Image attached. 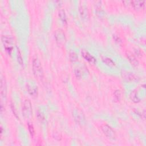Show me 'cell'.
Listing matches in <instances>:
<instances>
[{"mask_svg":"<svg viewBox=\"0 0 146 146\" xmlns=\"http://www.w3.org/2000/svg\"><path fill=\"white\" fill-rule=\"evenodd\" d=\"M81 54L83 58L87 61H88L89 63L92 64H95L96 63V59L92 55H91V54L86 50L82 49L81 50Z\"/></svg>","mask_w":146,"mask_h":146,"instance_id":"cell-9","label":"cell"},{"mask_svg":"<svg viewBox=\"0 0 146 146\" xmlns=\"http://www.w3.org/2000/svg\"><path fill=\"white\" fill-rule=\"evenodd\" d=\"M127 58H128L129 62L133 67H136L138 66L139 61L137 60L136 58L133 54H132L131 52H127Z\"/></svg>","mask_w":146,"mask_h":146,"instance_id":"cell-12","label":"cell"},{"mask_svg":"<svg viewBox=\"0 0 146 146\" xmlns=\"http://www.w3.org/2000/svg\"><path fill=\"white\" fill-rule=\"evenodd\" d=\"M121 74L123 79H124L127 82H135L139 80L138 76L133 72L125 70H122Z\"/></svg>","mask_w":146,"mask_h":146,"instance_id":"cell-5","label":"cell"},{"mask_svg":"<svg viewBox=\"0 0 146 146\" xmlns=\"http://www.w3.org/2000/svg\"><path fill=\"white\" fill-rule=\"evenodd\" d=\"M31 103L29 99H25L22 106V113L25 117H30L32 115Z\"/></svg>","mask_w":146,"mask_h":146,"instance_id":"cell-4","label":"cell"},{"mask_svg":"<svg viewBox=\"0 0 146 146\" xmlns=\"http://www.w3.org/2000/svg\"><path fill=\"white\" fill-rule=\"evenodd\" d=\"M27 126H28L29 131L31 136L32 137H33L34 135V133H35V131H34V127H33V124H31L30 123H28Z\"/></svg>","mask_w":146,"mask_h":146,"instance_id":"cell-19","label":"cell"},{"mask_svg":"<svg viewBox=\"0 0 146 146\" xmlns=\"http://www.w3.org/2000/svg\"><path fill=\"white\" fill-rule=\"evenodd\" d=\"M1 40L6 51L9 54H11L13 51V38L9 35H3Z\"/></svg>","mask_w":146,"mask_h":146,"instance_id":"cell-2","label":"cell"},{"mask_svg":"<svg viewBox=\"0 0 146 146\" xmlns=\"http://www.w3.org/2000/svg\"><path fill=\"white\" fill-rule=\"evenodd\" d=\"M11 108L12 111H13L14 114L15 115V116L17 117H17V112H16V111H15V107H14V106L12 104H11Z\"/></svg>","mask_w":146,"mask_h":146,"instance_id":"cell-23","label":"cell"},{"mask_svg":"<svg viewBox=\"0 0 146 146\" xmlns=\"http://www.w3.org/2000/svg\"><path fill=\"white\" fill-rule=\"evenodd\" d=\"M2 134H3V128H2V127L1 126V137H2Z\"/></svg>","mask_w":146,"mask_h":146,"instance_id":"cell-24","label":"cell"},{"mask_svg":"<svg viewBox=\"0 0 146 146\" xmlns=\"http://www.w3.org/2000/svg\"><path fill=\"white\" fill-rule=\"evenodd\" d=\"M69 58L71 61L76 62L78 59V56L74 51H70L69 53Z\"/></svg>","mask_w":146,"mask_h":146,"instance_id":"cell-18","label":"cell"},{"mask_svg":"<svg viewBox=\"0 0 146 146\" xmlns=\"http://www.w3.org/2000/svg\"><path fill=\"white\" fill-rule=\"evenodd\" d=\"M17 59H18V62H19V64L21 66H23V58L21 52V51L19 50V48L18 47L17 48Z\"/></svg>","mask_w":146,"mask_h":146,"instance_id":"cell-17","label":"cell"},{"mask_svg":"<svg viewBox=\"0 0 146 146\" xmlns=\"http://www.w3.org/2000/svg\"><path fill=\"white\" fill-rule=\"evenodd\" d=\"M36 116H37V117L38 119L40 121H42L43 120H44V114L40 111H38L37 112H36Z\"/></svg>","mask_w":146,"mask_h":146,"instance_id":"cell-20","label":"cell"},{"mask_svg":"<svg viewBox=\"0 0 146 146\" xmlns=\"http://www.w3.org/2000/svg\"><path fill=\"white\" fill-rule=\"evenodd\" d=\"M73 116L75 120L79 124H84L85 123V117L83 113L78 110H75L73 112Z\"/></svg>","mask_w":146,"mask_h":146,"instance_id":"cell-7","label":"cell"},{"mask_svg":"<svg viewBox=\"0 0 146 146\" xmlns=\"http://www.w3.org/2000/svg\"><path fill=\"white\" fill-rule=\"evenodd\" d=\"M130 5H131V6L135 10L140 11L144 9L145 1L140 0H133L130 1Z\"/></svg>","mask_w":146,"mask_h":146,"instance_id":"cell-8","label":"cell"},{"mask_svg":"<svg viewBox=\"0 0 146 146\" xmlns=\"http://www.w3.org/2000/svg\"><path fill=\"white\" fill-rule=\"evenodd\" d=\"M74 72H75V76H76L77 78H80V77H81V76H82V72H81V71H80V70L76 68V69L75 70Z\"/></svg>","mask_w":146,"mask_h":146,"instance_id":"cell-22","label":"cell"},{"mask_svg":"<svg viewBox=\"0 0 146 146\" xmlns=\"http://www.w3.org/2000/svg\"><path fill=\"white\" fill-rule=\"evenodd\" d=\"M7 87L6 80L3 76H1V95L2 98H5L6 96Z\"/></svg>","mask_w":146,"mask_h":146,"instance_id":"cell-11","label":"cell"},{"mask_svg":"<svg viewBox=\"0 0 146 146\" xmlns=\"http://www.w3.org/2000/svg\"><path fill=\"white\" fill-rule=\"evenodd\" d=\"M101 59L102 60V62L106 64V65H107L108 66L110 67H115V63L112 60V59H111L110 58H108L106 56H104V55H102L100 56Z\"/></svg>","mask_w":146,"mask_h":146,"instance_id":"cell-14","label":"cell"},{"mask_svg":"<svg viewBox=\"0 0 146 146\" xmlns=\"http://www.w3.org/2000/svg\"><path fill=\"white\" fill-rule=\"evenodd\" d=\"M56 42L59 44H63L66 42V36L64 33L61 29H58L55 31L54 34Z\"/></svg>","mask_w":146,"mask_h":146,"instance_id":"cell-6","label":"cell"},{"mask_svg":"<svg viewBox=\"0 0 146 146\" xmlns=\"http://www.w3.org/2000/svg\"><path fill=\"white\" fill-rule=\"evenodd\" d=\"M121 92L120 90H117L115 91L114 92V96H115V99L117 100H120V98H121Z\"/></svg>","mask_w":146,"mask_h":146,"instance_id":"cell-21","label":"cell"},{"mask_svg":"<svg viewBox=\"0 0 146 146\" xmlns=\"http://www.w3.org/2000/svg\"><path fill=\"white\" fill-rule=\"evenodd\" d=\"M59 17L63 23H67V18L65 11L63 9H60L59 11Z\"/></svg>","mask_w":146,"mask_h":146,"instance_id":"cell-16","label":"cell"},{"mask_svg":"<svg viewBox=\"0 0 146 146\" xmlns=\"http://www.w3.org/2000/svg\"><path fill=\"white\" fill-rule=\"evenodd\" d=\"M27 91L29 94L33 96V98H36L38 96V89L35 86H31V85L29 84H26Z\"/></svg>","mask_w":146,"mask_h":146,"instance_id":"cell-13","label":"cell"},{"mask_svg":"<svg viewBox=\"0 0 146 146\" xmlns=\"http://www.w3.org/2000/svg\"><path fill=\"white\" fill-rule=\"evenodd\" d=\"M101 129L105 136L108 139L111 140L115 139L116 136V133L110 125L107 124H103L101 125Z\"/></svg>","mask_w":146,"mask_h":146,"instance_id":"cell-3","label":"cell"},{"mask_svg":"<svg viewBox=\"0 0 146 146\" xmlns=\"http://www.w3.org/2000/svg\"><path fill=\"white\" fill-rule=\"evenodd\" d=\"M32 69L34 75L36 78L39 79H42L43 78V71L41 63L36 56H34L32 61Z\"/></svg>","mask_w":146,"mask_h":146,"instance_id":"cell-1","label":"cell"},{"mask_svg":"<svg viewBox=\"0 0 146 146\" xmlns=\"http://www.w3.org/2000/svg\"><path fill=\"white\" fill-rule=\"evenodd\" d=\"M79 11L82 19H87L88 18V11L87 8L83 3L80 4L79 6Z\"/></svg>","mask_w":146,"mask_h":146,"instance_id":"cell-10","label":"cell"},{"mask_svg":"<svg viewBox=\"0 0 146 146\" xmlns=\"http://www.w3.org/2000/svg\"><path fill=\"white\" fill-rule=\"evenodd\" d=\"M130 98L135 103H138L140 101V98L137 95V92L136 90H133L130 94Z\"/></svg>","mask_w":146,"mask_h":146,"instance_id":"cell-15","label":"cell"}]
</instances>
